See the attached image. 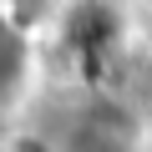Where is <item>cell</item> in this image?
Returning <instances> with one entry per match:
<instances>
[{
    "instance_id": "1",
    "label": "cell",
    "mask_w": 152,
    "mask_h": 152,
    "mask_svg": "<svg viewBox=\"0 0 152 152\" xmlns=\"http://www.w3.org/2000/svg\"><path fill=\"white\" fill-rule=\"evenodd\" d=\"M56 152H137V127L117 102H86L61 122Z\"/></svg>"
},
{
    "instance_id": "2",
    "label": "cell",
    "mask_w": 152,
    "mask_h": 152,
    "mask_svg": "<svg viewBox=\"0 0 152 152\" xmlns=\"http://www.w3.org/2000/svg\"><path fill=\"white\" fill-rule=\"evenodd\" d=\"M26 71H31V41L10 10V0H0V107L20 96Z\"/></svg>"
}]
</instances>
